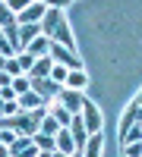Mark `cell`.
I'll list each match as a JSON object with an SVG mask.
<instances>
[{
  "mask_svg": "<svg viewBox=\"0 0 142 157\" xmlns=\"http://www.w3.org/2000/svg\"><path fill=\"white\" fill-rule=\"evenodd\" d=\"M0 157H10V148L6 145H0Z\"/></svg>",
  "mask_w": 142,
  "mask_h": 157,
  "instance_id": "obj_31",
  "label": "cell"
},
{
  "mask_svg": "<svg viewBox=\"0 0 142 157\" xmlns=\"http://www.w3.org/2000/svg\"><path fill=\"white\" fill-rule=\"evenodd\" d=\"M136 104H139V107H142V91H139V94H136Z\"/></svg>",
  "mask_w": 142,
  "mask_h": 157,
  "instance_id": "obj_32",
  "label": "cell"
},
{
  "mask_svg": "<svg viewBox=\"0 0 142 157\" xmlns=\"http://www.w3.org/2000/svg\"><path fill=\"white\" fill-rule=\"evenodd\" d=\"M29 3H35V0H6V6H10L13 13H22V10L29 6Z\"/></svg>",
  "mask_w": 142,
  "mask_h": 157,
  "instance_id": "obj_27",
  "label": "cell"
},
{
  "mask_svg": "<svg viewBox=\"0 0 142 157\" xmlns=\"http://www.w3.org/2000/svg\"><path fill=\"white\" fill-rule=\"evenodd\" d=\"M47 113H51V116H54V120L60 123V129H67V126L73 123V113L63 107V104H51V110H47Z\"/></svg>",
  "mask_w": 142,
  "mask_h": 157,
  "instance_id": "obj_16",
  "label": "cell"
},
{
  "mask_svg": "<svg viewBox=\"0 0 142 157\" xmlns=\"http://www.w3.org/2000/svg\"><path fill=\"white\" fill-rule=\"evenodd\" d=\"M19 94H16V91H13V85L10 88H0V101H16Z\"/></svg>",
  "mask_w": 142,
  "mask_h": 157,
  "instance_id": "obj_28",
  "label": "cell"
},
{
  "mask_svg": "<svg viewBox=\"0 0 142 157\" xmlns=\"http://www.w3.org/2000/svg\"><path fill=\"white\" fill-rule=\"evenodd\" d=\"M139 120H142V107H139V104L133 101L130 107L123 110V116H120V135H123V132H126V129H130V126H136Z\"/></svg>",
  "mask_w": 142,
  "mask_h": 157,
  "instance_id": "obj_10",
  "label": "cell"
},
{
  "mask_svg": "<svg viewBox=\"0 0 142 157\" xmlns=\"http://www.w3.org/2000/svg\"><path fill=\"white\" fill-rule=\"evenodd\" d=\"M44 3H38V0H35V3H29V6H25L22 13H16V22L19 25H29V22H41V16H44Z\"/></svg>",
  "mask_w": 142,
  "mask_h": 157,
  "instance_id": "obj_7",
  "label": "cell"
},
{
  "mask_svg": "<svg viewBox=\"0 0 142 157\" xmlns=\"http://www.w3.org/2000/svg\"><path fill=\"white\" fill-rule=\"evenodd\" d=\"M51 69H54V60H51V57H38L29 75H32V78H47V75H51Z\"/></svg>",
  "mask_w": 142,
  "mask_h": 157,
  "instance_id": "obj_14",
  "label": "cell"
},
{
  "mask_svg": "<svg viewBox=\"0 0 142 157\" xmlns=\"http://www.w3.org/2000/svg\"><path fill=\"white\" fill-rule=\"evenodd\" d=\"M51 41H57L60 47H67V50H73V54H76V41H73V32H70L67 19H60V25L54 29V35H51Z\"/></svg>",
  "mask_w": 142,
  "mask_h": 157,
  "instance_id": "obj_6",
  "label": "cell"
},
{
  "mask_svg": "<svg viewBox=\"0 0 142 157\" xmlns=\"http://www.w3.org/2000/svg\"><path fill=\"white\" fill-rule=\"evenodd\" d=\"M32 141H35V148H38V151H57V145H54V135L35 132V135H32Z\"/></svg>",
  "mask_w": 142,
  "mask_h": 157,
  "instance_id": "obj_18",
  "label": "cell"
},
{
  "mask_svg": "<svg viewBox=\"0 0 142 157\" xmlns=\"http://www.w3.org/2000/svg\"><path fill=\"white\" fill-rule=\"evenodd\" d=\"M60 19H63V10H44V16H41V22H38V25H41V35H54V29H57V25H60Z\"/></svg>",
  "mask_w": 142,
  "mask_h": 157,
  "instance_id": "obj_9",
  "label": "cell"
},
{
  "mask_svg": "<svg viewBox=\"0 0 142 157\" xmlns=\"http://www.w3.org/2000/svg\"><path fill=\"white\" fill-rule=\"evenodd\" d=\"M10 85H13V75L0 69V88H10Z\"/></svg>",
  "mask_w": 142,
  "mask_h": 157,
  "instance_id": "obj_30",
  "label": "cell"
},
{
  "mask_svg": "<svg viewBox=\"0 0 142 157\" xmlns=\"http://www.w3.org/2000/svg\"><path fill=\"white\" fill-rule=\"evenodd\" d=\"M85 82H88V78H85L82 69H70V72H67V82H63V88H76V91H82Z\"/></svg>",
  "mask_w": 142,
  "mask_h": 157,
  "instance_id": "obj_17",
  "label": "cell"
},
{
  "mask_svg": "<svg viewBox=\"0 0 142 157\" xmlns=\"http://www.w3.org/2000/svg\"><path fill=\"white\" fill-rule=\"evenodd\" d=\"M57 104H63L73 116L82 110V104H85V94L82 91H76V88H60V94H57Z\"/></svg>",
  "mask_w": 142,
  "mask_h": 157,
  "instance_id": "obj_3",
  "label": "cell"
},
{
  "mask_svg": "<svg viewBox=\"0 0 142 157\" xmlns=\"http://www.w3.org/2000/svg\"><path fill=\"white\" fill-rule=\"evenodd\" d=\"M38 35H41V25H38V22H29V25H19V44H22V47L29 44V41H35Z\"/></svg>",
  "mask_w": 142,
  "mask_h": 157,
  "instance_id": "obj_15",
  "label": "cell"
},
{
  "mask_svg": "<svg viewBox=\"0 0 142 157\" xmlns=\"http://www.w3.org/2000/svg\"><path fill=\"white\" fill-rule=\"evenodd\" d=\"M123 157H142V141H130V145H123Z\"/></svg>",
  "mask_w": 142,
  "mask_h": 157,
  "instance_id": "obj_26",
  "label": "cell"
},
{
  "mask_svg": "<svg viewBox=\"0 0 142 157\" xmlns=\"http://www.w3.org/2000/svg\"><path fill=\"white\" fill-rule=\"evenodd\" d=\"M32 78H29V72H22V75H16V78H13V91H16V94H25V91H29L32 85Z\"/></svg>",
  "mask_w": 142,
  "mask_h": 157,
  "instance_id": "obj_22",
  "label": "cell"
},
{
  "mask_svg": "<svg viewBox=\"0 0 142 157\" xmlns=\"http://www.w3.org/2000/svg\"><path fill=\"white\" fill-rule=\"evenodd\" d=\"M19 113V101H0V120L3 116H16Z\"/></svg>",
  "mask_w": 142,
  "mask_h": 157,
  "instance_id": "obj_23",
  "label": "cell"
},
{
  "mask_svg": "<svg viewBox=\"0 0 142 157\" xmlns=\"http://www.w3.org/2000/svg\"><path fill=\"white\" fill-rule=\"evenodd\" d=\"M22 50H29V54H35V57H47V50H51V38H47V35H38L35 41H29Z\"/></svg>",
  "mask_w": 142,
  "mask_h": 157,
  "instance_id": "obj_12",
  "label": "cell"
},
{
  "mask_svg": "<svg viewBox=\"0 0 142 157\" xmlns=\"http://www.w3.org/2000/svg\"><path fill=\"white\" fill-rule=\"evenodd\" d=\"M3 72H10L13 78H16V75H22V66H19V60H16V57H6V63H3Z\"/></svg>",
  "mask_w": 142,
  "mask_h": 157,
  "instance_id": "obj_25",
  "label": "cell"
},
{
  "mask_svg": "<svg viewBox=\"0 0 142 157\" xmlns=\"http://www.w3.org/2000/svg\"><path fill=\"white\" fill-rule=\"evenodd\" d=\"M0 145H6V141H3V129H0Z\"/></svg>",
  "mask_w": 142,
  "mask_h": 157,
  "instance_id": "obj_34",
  "label": "cell"
},
{
  "mask_svg": "<svg viewBox=\"0 0 142 157\" xmlns=\"http://www.w3.org/2000/svg\"><path fill=\"white\" fill-rule=\"evenodd\" d=\"M6 148H10V157H38V148L29 135H16Z\"/></svg>",
  "mask_w": 142,
  "mask_h": 157,
  "instance_id": "obj_4",
  "label": "cell"
},
{
  "mask_svg": "<svg viewBox=\"0 0 142 157\" xmlns=\"http://www.w3.org/2000/svg\"><path fill=\"white\" fill-rule=\"evenodd\" d=\"M70 157H82V151H73V154H70Z\"/></svg>",
  "mask_w": 142,
  "mask_h": 157,
  "instance_id": "obj_33",
  "label": "cell"
},
{
  "mask_svg": "<svg viewBox=\"0 0 142 157\" xmlns=\"http://www.w3.org/2000/svg\"><path fill=\"white\" fill-rule=\"evenodd\" d=\"M47 57L60 63V66H67V69H82V63H79V54H73V50L67 47H60L57 41H51V50H47Z\"/></svg>",
  "mask_w": 142,
  "mask_h": 157,
  "instance_id": "obj_1",
  "label": "cell"
},
{
  "mask_svg": "<svg viewBox=\"0 0 142 157\" xmlns=\"http://www.w3.org/2000/svg\"><path fill=\"white\" fill-rule=\"evenodd\" d=\"M67 72H70L67 66L54 63V69H51V75H47V78H51V82H57V85H63V82H67Z\"/></svg>",
  "mask_w": 142,
  "mask_h": 157,
  "instance_id": "obj_24",
  "label": "cell"
},
{
  "mask_svg": "<svg viewBox=\"0 0 142 157\" xmlns=\"http://www.w3.org/2000/svg\"><path fill=\"white\" fill-rule=\"evenodd\" d=\"M16 60H19V66H22V72H32V66H35V54H29V50H19L16 54Z\"/></svg>",
  "mask_w": 142,
  "mask_h": 157,
  "instance_id": "obj_21",
  "label": "cell"
},
{
  "mask_svg": "<svg viewBox=\"0 0 142 157\" xmlns=\"http://www.w3.org/2000/svg\"><path fill=\"white\" fill-rule=\"evenodd\" d=\"M79 116H82V123H85V129H88V135H92V132H101L104 120H101V110H98V104L85 101V104H82V110H79Z\"/></svg>",
  "mask_w": 142,
  "mask_h": 157,
  "instance_id": "obj_2",
  "label": "cell"
},
{
  "mask_svg": "<svg viewBox=\"0 0 142 157\" xmlns=\"http://www.w3.org/2000/svg\"><path fill=\"white\" fill-rule=\"evenodd\" d=\"M29 78H32V75H29ZM29 85H32L35 94H41L47 104H51V98H54V94H60V88H63V85H57V82H51V78H32Z\"/></svg>",
  "mask_w": 142,
  "mask_h": 157,
  "instance_id": "obj_5",
  "label": "cell"
},
{
  "mask_svg": "<svg viewBox=\"0 0 142 157\" xmlns=\"http://www.w3.org/2000/svg\"><path fill=\"white\" fill-rule=\"evenodd\" d=\"M130 141H142V126H139V123L130 126V129L120 135V145H130Z\"/></svg>",
  "mask_w": 142,
  "mask_h": 157,
  "instance_id": "obj_20",
  "label": "cell"
},
{
  "mask_svg": "<svg viewBox=\"0 0 142 157\" xmlns=\"http://www.w3.org/2000/svg\"><path fill=\"white\" fill-rule=\"evenodd\" d=\"M16 101H19V110H25V113H29V110H38V107H44V104H47V101H44L41 94H35L32 88L25 91V94H19Z\"/></svg>",
  "mask_w": 142,
  "mask_h": 157,
  "instance_id": "obj_11",
  "label": "cell"
},
{
  "mask_svg": "<svg viewBox=\"0 0 142 157\" xmlns=\"http://www.w3.org/2000/svg\"><path fill=\"white\" fill-rule=\"evenodd\" d=\"M38 3H44V0H38Z\"/></svg>",
  "mask_w": 142,
  "mask_h": 157,
  "instance_id": "obj_35",
  "label": "cell"
},
{
  "mask_svg": "<svg viewBox=\"0 0 142 157\" xmlns=\"http://www.w3.org/2000/svg\"><path fill=\"white\" fill-rule=\"evenodd\" d=\"M54 145H57L60 154H73V151H76V141H73V135H70V129H60V132L54 135Z\"/></svg>",
  "mask_w": 142,
  "mask_h": 157,
  "instance_id": "obj_13",
  "label": "cell"
},
{
  "mask_svg": "<svg viewBox=\"0 0 142 157\" xmlns=\"http://www.w3.org/2000/svg\"><path fill=\"white\" fill-rule=\"evenodd\" d=\"M67 3H73V0H44V6H51V10H63Z\"/></svg>",
  "mask_w": 142,
  "mask_h": 157,
  "instance_id": "obj_29",
  "label": "cell"
},
{
  "mask_svg": "<svg viewBox=\"0 0 142 157\" xmlns=\"http://www.w3.org/2000/svg\"><path fill=\"white\" fill-rule=\"evenodd\" d=\"M38 132H44V135H57V132H60V123H57L51 113H44V120L38 123Z\"/></svg>",
  "mask_w": 142,
  "mask_h": 157,
  "instance_id": "obj_19",
  "label": "cell"
},
{
  "mask_svg": "<svg viewBox=\"0 0 142 157\" xmlns=\"http://www.w3.org/2000/svg\"><path fill=\"white\" fill-rule=\"evenodd\" d=\"M104 154V129L101 132H92L85 141V148H82V157H101Z\"/></svg>",
  "mask_w": 142,
  "mask_h": 157,
  "instance_id": "obj_8",
  "label": "cell"
}]
</instances>
